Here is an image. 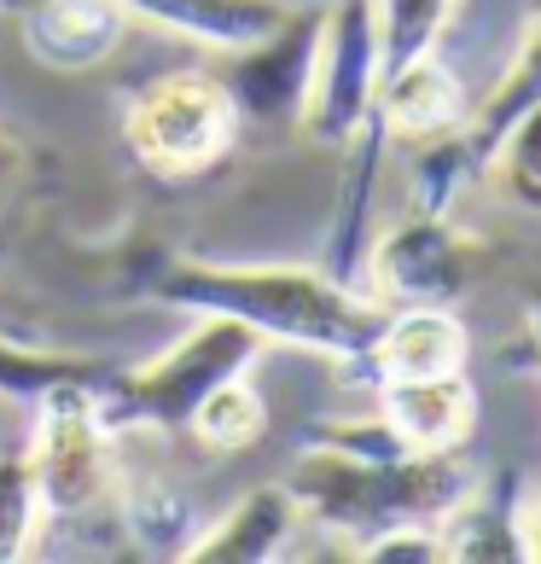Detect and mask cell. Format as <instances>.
Returning a JSON list of instances; mask_svg holds the SVG:
<instances>
[{"mask_svg":"<svg viewBox=\"0 0 541 564\" xmlns=\"http://www.w3.org/2000/svg\"><path fill=\"white\" fill-rule=\"evenodd\" d=\"M145 291L186 315H227L262 344H291L349 367L361 379L390 308L367 291L332 280L326 268H234V262H163Z\"/></svg>","mask_w":541,"mask_h":564,"instance_id":"6da1fadb","label":"cell"},{"mask_svg":"<svg viewBox=\"0 0 541 564\" xmlns=\"http://www.w3.org/2000/svg\"><path fill=\"white\" fill-rule=\"evenodd\" d=\"M477 484V466L461 448H408L390 459H361L326 443H309L285 471V489L309 524L344 541H372L402 524H443Z\"/></svg>","mask_w":541,"mask_h":564,"instance_id":"7a4b0ae2","label":"cell"},{"mask_svg":"<svg viewBox=\"0 0 541 564\" xmlns=\"http://www.w3.org/2000/svg\"><path fill=\"white\" fill-rule=\"evenodd\" d=\"M262 338L227 315H198L186 338L145 367H106L94 384V413L111 436L122 431H170L186 436V420L216 384L239 379L262 361Z\"/></svg>","mask_w":541,"mask_h":564,"instance_id":"3957f363","label":"cell"},{"mask_svg":"<svg viewBox=\"0 0 541 564\" xmlns=\"http://www.w3.org/2000/svg\"><path fill=\"white\" fill-rule=\"evenodd\" d=\"M239 111L221 76L204 70H170L145 76L122 99V145L145 175L158 181H193L239 145Z\"/></svg>","mask_w":541,"mask_h":564,"instance_id":"277c9868","label":"cell"},{"mask_svg":"<svg viewBox=\"0 0 541 564\" xmlns=\"http://www.w3.org/2000/svg\"><path fill=\"white\" fill-rule=\"evenodd\" d=\"M99 372L65 379V384L41 390L30 402L24 454H30L41 512L47 518H94V512L117 507V489H122V471H117V454H111L117 436L99 425V413H94Z\"/></svg>","mask_w":541,"mask_h":564,"instance_id":"5b68a950","label":"cell"},{"mask_svg":"<svg viewBox=\"0 0 541 564\" xmlns=\"http://www.w3.org/2000/svg\"><path fill=\"white\" fill-rule=\"evenodd\" d=\"M477 280V245L454 216L408 210L367 245L361 285L385 308H461Z\"/></svg>","mask_w":541,"mask_h":564,"instance_id":"8992f818","label":"cell"},{"mask_svg":"<svg viewBox=\"0 0 541 564\" xmlns=\"http://www.w3.org/2000/svg\"><path fill=\"white\" fill-rule=\"evenodd\" d=\"M321 30H326V7H291L274 30L251 47L227 53V94H234L239 122H257L268 134L303 129L309 111V88H315V58H321Z\"/></svg>","mask_w":541,"mask_h":564,"instance_id":"52a82bcc","label":"cell"},{"mask_svg":"<svg viewBox=\"0 0 541 564\" xmlns=\"http://www.w3.org/2000/svg\"><path fill=\"white\" fill-rule=\"evenodd\" d=\"M372 99H379V24H372V0H332L303 134L326 145V152H344L361 134Z\"/></svg>","mask_w":541,"mask_h":564,"instance_id":"ba28073f","label":"cell"},{"mask_svg":"<svg viewBox=\"0 0 541 564\" xmlns=\"http://www.w3.org/2000/svg\"><path fill=\"white\" fill-rule=\"evenodd\" d=\"M443 558L472 564H530L535 558V500L524 495L518 471H495L489 484H472V495L443 524Z\"/></svg>","mask_w":541,"mask_h":564,"instance_id":"9c48e42d","label":"cell"},{"mask_svg":"<svg viewBox=\"0 0 541 564\" xmlns=\"http://www.w3.org/2000/svg\"><path fill=\"white\" fill-rule=\"evenodd\" d=\"M122 30H129V12L117 0H35L24 12L30 58L58 76L99 70L122 47Z\"/></svg>","mask_w":541,"mask_h":564,"instance_id":"30bf717a","label":"cell"},{"mask_svg":"<svg viewBox=\"0 0 541 564\" xmlns=\"http://www.w3.org/2000/svg\"><path fill=\"white\" fill-rule=\"evenodd\" d=\"M297 524H303V512L291 500V489L262 484V489H245L216 524H204L193 535V547H186V558L193 564H274L291 553Z\"/></svg>","mask_w":541,"mask_h":564,"instance_id":"8fae6325","label":"cell"},{"mask_svg":"<svg viewBox=\"0 0 541 564\" xmlns=\"http://www.w3.org/2000/svg\"><path fill=\"white\" fill-rule=\"evenodd\" d=\"M472 355V332L454 308H390L385 332L372 344L361 379L385 384V379H436V372H466Z\"/></svg>","mask_w":541,"mask_h":564,"instance_id":"7c38bea8","label":"cell"},{"mask_svg":"<svg viewBox=\"0 0 541 564\" xmlns=\"http://www.w3.org/2000/svg\"><path fill=\"white\" fill-rule=\"evenodd\" d=\"M379 420L408 448H461L477 425V390L466 372H436V379H385Z\"/></svg>","mask_w":541,"mask_h":564,"instance_id":"4fadbf2b","label":"cell"},{"mask_svg":"<svg viewBox=\"0 0 541 564\" xmlns=\"http://www.w3.org/2000/svg\"><path fill=\"white\" fill-rule=\"evenodd\" d=\"M129 18H145L158 30H175L186 41H204L216 53L251 47L291 12L285 0H117Z\"/></svg>","mask_w":541,"mask_h":564,"instance_id":"5bb4252c","label":"cell"},{"mask_svg":"<svg viewBox=\"0 0 541 564\" xmlns=\"http://www.w3.org/2000/svg\"><path fill=\"white\" fill-rule=\"evenodd\" d=\"M372 111L385 117L390 140H425V134H443L454 122H466L461 117V82H454V70L436 53L413 58L397 76H385Z\"/></svg>","mask_w":541,"mask_h":564,"instance_id":"9a60e30c","label":"cell"},{"mask_svg":"<svg viewBox=\"0 0 541 564\" xmlns=\"http://www.w3.org/2000/svg\"><path fill=\"white\" fill-rule=\"evenodd\" d=\"M530 106H541V7H535V18H530V35H524V47H518V58L501 70V82L489 88L484 106L466 117V140H472V152L484 158V170H489V158H495V145H501V134H507Z\"/></svg>","mask_w":541,"mask_h":564,"instance_id":"2e32d148","label":"cell"},{"mask_svg":"<svg viewBox=\"0 0 541 564\" xmlns=\"http://www.w3.org/2000/svg\"><path fill=\"white\" fill-rule=\"evenodd\" d=\"M477 181H484V158L472 152L466 122H454V129H443V134H425L420 158H413V210L454 216Z\"/></svg>","mask_w":541,"mask_h":564,"instance_id":"e0dca14e","label":"cell"},{"mask_svg":"<svg viewBox=\"0 0 541 564\" xmlns=\"http://www.w3.org/2000/svg\"><path fill=\"white\" fill-rule=\"evenodd\" d=\"M117 518H122V535L134 541V553L145 558H186L198 535V512L181 489H117Z\"/></svg>","mask_w":541,"mask_h":564,"instance_id":"ac0fdd59","label":"cell"},{"mask_svg":"<svg viewBox=\"0 0 541 564\" xmlns=\"http://www.w3.org/2000/svg\"><path fill=\"white\" fill-rule=\"evenodd\" d=\"M454 7H461V0H372V24H379V82L408 70L413 58L436 53Z\"/></svg>","mask_w":541,"mask_h":564,"instance_id":"d6986e66","label":"cell"},{"mask_svg":"<svg viewBox=\"0 0 541 564\" xmlns=\"http://www.w3.org/2000/svg\"><path fill=\"white\" fill-rule=\"evenodd\" d=\"M262 431H268V408H262V395L251 390V372H239V379L216 384V390L198 402L193 420H186V436H193V443H204V448H216V454L257 448Z\"/></svg>","mask_w":541,"mask_h":564,"instance_id":"ffe728a7","label":"cell"},{"mask_svg":"<svg viewBox=\"0 0 541 564\" xmlns=\"http://www.w3.org/2000/svg\"><path fill=\"white\" fill-rule=\"evenodd\" d=\"M41 489L24 448H0V564L24 558L41 535Z\"/></svg>","mask_w":541,"mask_h":564,"instance_id":"44dd1931","label":"cell"},{"mask_svg":"<svg viewBox=\"0 0 541 564\" xmlns=\"http://www.w3.org/2000/svg\"><path fill=\"white\" fill-rule=\"evenodd\" d=\"M99 372V361H82V355H53V349H30L0 338V402H35L41 390L65 384V379H88Z\"/></svg>","mask_w":541,"mask_h":564,"instance_id":"7402d4cb","label":"cell"},{"mask_svg":"<svg viewBox=\"0 0 541 564\" xmlns=\"http://www.w3.org/2000/svg\"><path fill=\"white\" fill-rule=\"evenodd\" d=\"M489 170L501 175V186L518 198V204H541V106H530L524 117L512 122V129L501 134V145H495Z\"/></svg>","mask_w":541,"mask_h":564,"instance_id":"603a6c76","label":"cell"},{"mask_svg":"<svg viewBox=\"0 0 541 564\" xmlns=\"http://www.w3.org/2000/svg\"><path fill=\"white\" fill-rule=\"evenodd\" d=\"M356 558L372 564H443V535L431 524H402V530H385L356 547Z\"/></svg>","mask_w":541,"mask_h":564,"instance_id":"cb8c5ba5","label":"cell"},{"mask_svg":"<svg viewBox=\"0 0 541 564\" xmlns=\"http://www.w3.org/2000/svg\"><path fill=\"white\" fill-rule=\"evenodd\" d=\"M24 158H30L24 145H18V140H12L7 129H0V186H7V181H12L18 170H24Z\"/></svg>","mask_w":541,"mask_h":564,"instance_id":"d4e9b609","label":"cell"},{"mask_svg":"<svg viewBox=\"0 0 541 564\" xmlns=\"http://www.w3.org/2000/svg\"><path fill=\"white\" fill-rule=\"evenodd\" d=\"M530 344H535V367H541V291L530 297Z\"/></svg>","mask_w":541,"mask_h":564,"instance_id":"484cf974","label":"cell"},{"mask_svg":"<svg viewBox=\"0 0 541 564\" xmlns=\"http://www.w3.org/2000/svg\"><path fill=\"white\" fill-rule=\"evenodd\" d=\"M535 558H541V495H535Z\"/></svg>","mask_w":541,"mask_h":564,"instance_id":"4316f807","label":"cell"}]
</instances>
